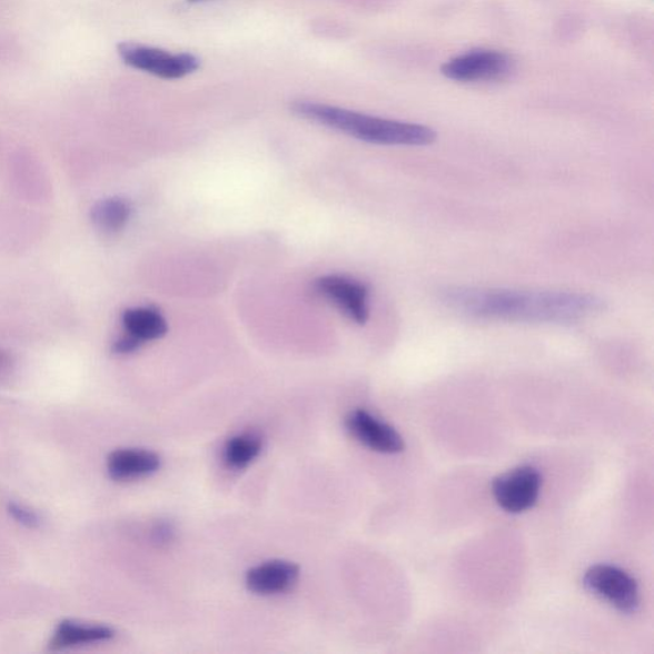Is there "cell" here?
<instances>
[{"label": "cell", "mask_w": 654, "mask_h": 654, "mask_svg": "<svg viewBox=\"0 0 654 654\" xmlns=\"http://www.w3.org/2000/svg\"><path fill=\"white\" fill-rule=\"evenodd\" d=\"M443 304L486 320L571 324L604 311L605 300L588 293L452 287Z\"/></svg>", "instance_id": "6da1fadb"}, {"label": "cell", "mask_w": 654, "mask_h": 654, "mask_svg": "<svg viewBox=\"0 0 654 654\" xmlns=\"http://www.w3.org/2000/svg\"><path fill=\"white\" fill-rule=\"evenodd\" d=\"M295 115L329 127L355 139L386 146H427L436 141L433 128L399 122V120L358 113L323 102L298 100L293 102Z\"/></svg>", "instance_id": "7a4b0ae2"}, {"label": "cell", "mask_w": 654, "mask_h": 654, "mask_svg": "<svg viewBox=\"0 0 654 654\" xmlns=\"http://www.w3.org/2000/svg\"><path fill=\"white\" fill-rule=\"evenodd\" d=\"M118 54L135 70L159 77L162 80H179L199 70L200 59L189 53H169L167 50L137 42H122Z\"/></svg>", "instance_id": "3957f363"}, {"label": "cell", "mask_w": 654, "mask_h": 654, "mask_svg": "<svg viewBox=\"0 0 654 654\" xmlns=\"http://www.w3.org/2000/svg\"><path fill=\"white\" fill-rule=\"evenodd\" d=\"M584 587L622 613L640 607V589L633 576L611 565H595L584 574Z\"/></svg>", "instance_id": "277c9868"}, {"label": "cell", "mask_w": 654, "mask_h": 654, "mask_svg": "<svg viewBox=\"0 0 654 654\" xmlns=\"http://www.w3.org/2000/svg\"><path fill=\"white\" fill-rule=\"evenodd\" d=\"M512 70L509 56L497 50L479 49L447 60L442 73L453 81L477 82L504 79Z\"/></svg>", "instance_id": "5b68a950"}, {"label": "cell", "mask_w": 654, "mask_h": 654, "mask_svg": "<svg viewBox=\"0 0 654 654\" xmlns=\"http://www.w3.org/2000/svg\"><path fill=\"white\" fill-rule=\"evenodd\" d=\"M541 485L539 472L531 466H523L495 478L493 494L502 509L519 514L536 504Z\"/></svg>", "instance_id": "8992f818"}, {"label": "cell", "mask_w": 654, "mask_h": 654, "mask_svg": "<svg viewBox=\"0 0 654 654\" xmlns=\"http://www.w3.org/2000/svg\"><path fill=\"white\" fill-rule=\"evenodd\" d=\"M317 295L337 306L351 321L364 325L368 320V289L365 284L340 277L327 275L318 278L314 284Z\"/></svg>", "instance_id": "52a82bcc"}, {"label": "cell", "mask_w": 654, "mask_h": 654, "mask_svg": "<svg viewBox=\"0 0 654 654\" xmlns=\"http://www.w3.org/2000/svg\"><path fill=\"white\" fill-rule=\"evenodd\" d=\"M346 425L349 433L369 449L383 454H397L404 449L403 438L395 432V428L369 415L366 410L351 412L347 417Z\"/></svg>", "instance_id": "ba28073f"}, {"label": "cell", "mask_w": 654, "mask_h": 654, "mask_svg": "<svg viewBox=\"0 0 654 654\" xmlns=\"http://www.w3.org/2000/svg\"><path fill=\"white\" fill-rule=\"evenodd\" d=\"M298 566L287 562H269L252 567L246 575L249 591L260 596L279 595L298 579Z\"/></svg>", "instance_id": "9c48e42d"}, {"label": "cell", "mask_w": 654, "mask_h": 654, "mask_svg": "<svg viewBox=\"0 0 654 654\" xmlns=\"http://www.w3.org/2000/svg\"><path fill=\"white\" fill-rule=\"evenodd\" d=\"M159 455L139 449H120L109 455V476L116 480H133L148 477L159 470Z\"/></svg>", "instance_id": "30bf717a"}, {"label": "cell", "mask_w": 654, "mask_h": 654, "mask_svg": "<svg viewBox=\"0 0 654 654\" xmlns=\"http://www.w3.org/2000/svg\"><path fill=\"white\" fill-rule=\"evenodd\" d=\"M122 324L129 340H132L139 349L142 344L158 340L168 333L166 318L159 309L152 307L129 308L122 315Z\"/></svg>", "instance_id": "8fae6325"}, {"label": "cell", "mask_w": 654, "mask_h": 654, "mask_svg": "<svg viewBox=\"0 0 654 654\" xmlns=\"http://www.w3.org/2000/svg\"><path fill=\"white\" fill-rule=\"evenodd\" d=\"M115 631L102 625H82L73 622L60 623L49 643L51 651H63L80 645L107 642L115 636Z\"/></svg>", "instance_id": "7c38bea8"}, {"label": "cell", "mask_w": 654, "mask_h": 654, "mask_svg": "<svg viewBox=\"0 0 654 654\" xmlns=\"http://www.w3.org/2000/svg\"><path fill=\"white\" fill-rule=\"evenodd\" d=\"M131 205L120 197H110L93 206L91 219L95 227L105 234H117L122 230L131 219Z\"/></svg>", "instance_id": "4fadbf2b"}, {"label": "cell", "mask_w": 654, "mask_h": 654, "mask_svg": "<svg viewBox=\"0 0 654 654\" xmlns=\"http://www.w3.org/2000/svg\"><path fill=\"white\" fill-rule=\"evenodd\" d=\"M261 438L245 434L230 438L226 446V460L230 467L240 469L251 464L261 453Z\"/></svg>", "instance_id": "5bb4252c"}, {"label": "cell", "mask_w": 654, "mask_h": 654, "mask_svg": "<svg viewBox=\"0 0 654 654\" xmlns=\"http://www.w3.org/2000/svg\"><path fill=\"white\" fill-rule=\"evenodd\" d=\"M8 512L17 523L22 524L24 527L38 528L40 526L39 515L30 511L29 507L12 503L8 505Z\"/></svg>", "instance_id": "9a60e30c"}, {"label": "cell", "mask_w": 654, "mask_h": 654, "mask_svg": "<svg viewBox=\"0 0 654 654\" xmlns=\"http://www.w3.org/2000/svg\"><path fill=\"white\" fill-rule=\"evenodd\" d=\"M174 535V529H171L168 524H160V526L153 531L155 541L162 542L168 541Z\"/></svg>", "instance_id": "2e32d148"}, {"label": "cell", "mask_w": 654, "mask_h": 654, "mask_svg": "<svg viewBox=\"0 0 654 654\" xmlns=\"http://www.w3.org/2000/svg\"><path fill=\"white\" fill-rule=\"evenodd\" d=\"M12 366V358L6 351L0 350V373L7 371Z\"/></svg>", "instance_id": "e0dca14e"}, {"label": "cell", "mask_w": 654, "mask_h": 654, "mask_svg": "<svg viewBox=\"0 0 654 654\" xmlns=\"http://www.w3.org/2000/svg\"><path fill=\"white\" fill-rule=\"evenodd\" d=\"M187 2H189V3H200V2H205V0H187Z\"/></svg>", "instance_id": "ac0fdd59"}]
</instances>
